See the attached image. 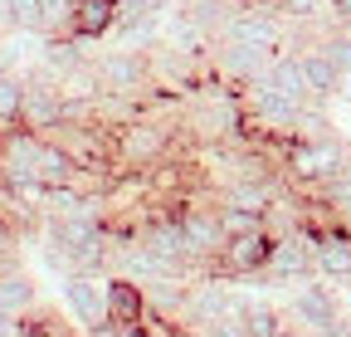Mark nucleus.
<instances>
[{
    "label": "nucleus",
    "mask_w": 351,
    "mask_h": 337,
    "mask_svg": "<svg viewBox=\"0 0 351 337\" xmlns=\"http://www.w3.org/2000/svg\"><path fill=\"white\" fill-rule=\"evenodd\" d=\"M283 313H288V323H293L298 332H317V337H327V332L337 327V318H341V303H337V293H332L327 283L307 279V283L293 288V299H288Z\"/></svg>",
    "instance_id": "nucleus-7"
},
{
    "label": "nucleus",
    "mask_w": 351,
    "mask_h": 337,
    "mask_svg": "<svg viewBox=\"0 0 351 337\" xmlns=\"http://www.w3.org/2000/svg\"><path fill=\"white\" fill-rule=\"evenodd\" d=\"M302 230H307V225H302ZM313 235H317V274L351 283V230H341V225L332 220V225H322V230H313Z\"/></svg>",
    "instance_id": "nucleus-11"
},
{
    "label": "nucleus",
    "mask_w": 351,
    "mask_h": 337,
    "mask_svg": "<svg viewBox=\"0 0 351 337\" xmlns=\"http://www.w3.org/2000/svg\"><path fill=\"white\" fill-rule=\"evenodd\" d=\"M117 337H147L142 327H117Z\"/></svg>",
    "instance_id": "nucleus-28"
},
{
    "label": "nucleus",
    "mask_w": 351,
    "mask_h": 337,
    "mask_svg": "<svg viewBox=\"0 0 351 337\" xmlns=\"http://www.w3.org/2000/svg\"><path fill=\"white\" fill-rule=\"evenodd\" d=\"M142 299H147V318H161V323H176L186 327V308H191V279H152L142 283Z\"/></svg>",
    "instance_id": "nucleus-10"
},
{
    "label": "nucleus",
    "mask_w": 351,
    "mask_h": 337,
    "mask_svg": "<svg viewBox=\"0 0 351 337\" xmlns=\"http://www.w3.org/2000/svg\"><path fill=\"white\" fill-rule=\"evenodd\" d=\"M313 45L327 54V64H332L341 78L351 73V34H346V30H327V34H317V39H313Z\"/></svg>",
    "instance_id": "nucleus-22"
},
{
    "label": "nucleus",
    "mask_w": 351,
    "mask_h": 337,
    "mask_svg": "<svg viewBox=\"0 0 351 337\" xmlns=\"http://www.w3.org/2000/svg\"><path fill=\"white\" fill-rule=\"evenodd\" d=\"M244 93V117H249V132H274V137H293V128H298V117L307 113L302 103H293V98H283L269 78H258V83H249V89H239Z\"/></svg>",
    "instance_id": "nucleus-2"
},
{
    "label": "nucleus",
    "mask_w": 351,
    "mask_h": 337,
    "mask_svg": "<svg viewBox=\"0 0 351 337\" xmlns=\"http://www.w3.org/2000/svg\"><path fill=\"white\" fill-rule=\"evenodd\" d=\"M34 181L49 191V186H83V172H78V161L54 142V137H44L39 147V161H34Z\"/></svg>",
    "instance_id": "nucleus-13"
},
{
    "label": "nucleus",
    "mask_w": 351,
    "mask_h": 337,
    "mask_svg": "<svg viewBox=\"0 0 351 337\" xmlns=\"http://www.w3.org/2000/svg\"><path fill=\"white\" fill-rule=\"evenodd\" d=\"M93 78H98V93H127V98H152L156 93V73H152L147 49L93 54Z\"/></svg>",
    "instance_id": "nucleus-1"
},
{
    "label": "nucleus",
    "mask_w": 351,
    "mask_h": 337,
    "mask_svg": "<svg viewBox=\"0 0 351 337\" xmlns=\"http://www.w3.org/2000/svg\"><path fill=\"white\" fill-rule=\"evenodd\" d=\"M219 39L249 45V49L269 54V59L293 54V49H288V20H283L278 10H258V5H239V10H234V20L225 25V34H219Z\"/></svg>",
    "instance_id": "nucleus-3"
},
{
    "label": "nucleus",
    "mask_w": 351,
    "mask_h": 337,
    "mask_svg": "<svg viewBox=\"0 0 351 337\" xmlns=\"http://www.w3.org/2000/svg\"><path fill=\"white\" fill-rule=\"evenodd\" d=\"M230 5H249V0H230Z\"/></svg>",
    "instance_id": "nucleus-30"
},
{
    "label": "nucleus",
    "mask_w": 351,
    "mask_h": 337,
    "mask_svg": "<svg viewBox=\"0 0 351 337\" xmlns=\"http://www.w3.org/2000/svg\"><path fill=\"white\" fill-rule=\"evenodd\" d=\"M64 117H69V93L59 83H49L44 73H29L25 78V98H20V128L44 137V132H54Z\"/></svg>",
    "instance_id": "nucleus-8"
},
{
    "label": "nucleus",
    "mask_w": 351,
    "mask_h": 337,
    "mask_svg": "<svg viewBox=\"0 0 351 337\" xmlns=\"http://www.w3.org/2000/svg\"><path fill=\"white\" fill-rule=\"evenodd\" d=\"M274 10L293 25H313L322 10H327V0H274Z\"/></svg>",
    "instance_id": "nucleus-23"
},
{
    "label": "nucleus",
    "mask_w": 351,
    "mask_h": 337,
    "mask_svg": "<svg viewBox=\"0 0 351 337\" xmlns=\"http://www.w3.org/2000/svg\"><path fill=\"white\" fill-rule=\"evenodd\" d=\"M293 54H298L302 78H307V89H313V98H317V103H327V98H337V93H341V73L327 64V54H322L317 45H302V49H293Z\"/></svg>",
    "instance_id": "nucleus-15"
},
{
    "label": "nucleus",
    "mask_w": 351,
    "mask_h": 337,
    "mask_svg": "<svg viewBox=\"0 0 351 337\" xmlns=\"http://www.w3.org/2000/svg\"><path fill=\"white\" fill-rule=\"evenodd\" d=\"M25 249V230L10 220V210H0V259H20Z\"/></svg>",
    "instance_id": "nucleus-25"
},
{
    "label": "nucleus",
    "mask_w": 351,
    "mask_h": 337,
    "mask_svg": "<svg viewBox=\"0 0 351 337\" xmlns=\"http://www.w3.org/2000/svg\"><path fill=\"white\" fill-rule=\"evenodd\" d=\"M0 308H5L10 318H25V313L39 308V288H34V279L25 269H10L5 279H0Z\"/></svg>",
    "instance_id": "nucleus-18"
},
{
    "label": "nucleus",
    "mask_w": 351,
    "mask_h": 337,
    "mask_svg": "<svg viewBox=\"0 0 351 337\" xmlns=\"http://www.w3.org/2000/svg\"><path fill=\"white\" fill-rule=\"evenodd\" d=\"M341 98H346V103H351V73H346V78H341Z\"/></svg>",
    "instance_id": "nucleus-29"
},
{
    "label": "nucleus",
    "mask_w": 351,
    "mask_h": 337,
    "mask_svg": "<svg viewBox=\"0 0 351 337\" xmlns=\"http://www.w3.org/2000/svg\"><path fill=\"white\" fill-rule=\"evenodd\" d=\"M269 249L274 240L263 230H249V235H230L219 259L210 264V279H225V283H244V279H263V264H269Z\"/></svg>",
    "instance_id": "nucleus-5"
},
{
    "label": "nucleus",
    "mask_w": 351,
    "mask_h": 337,
    "mask_svg": "<svg viewBox=\"0 0 351 337\" xmlns=\"http://www.w3.org/2000/svg\"><path fill=\"white\" fill-rule=\"evenodd\" d=\"M112 20H117V0H78L73 5V39L98 45V39L112 34Z\"/></svg>",
    "instance_id": "nucleus-14"
},
{
    "label": "nucleus",
    "mask_w": 351,
    "mask_h": 337,
    "mask_svg": "<svg viewBox=\"0 0 351 337\" xmlns=\"http://www.w3.org/2000/svg\"><path fill=\"white\" fill-rule=\"evenodd\" d=\"M234 10H239V5H230V0H181V15H186L200 34H210V39L225 34V25L234 20Z\"/></svg>",
    "instance_id": "nucleus-17"
},
{
    "label": "nucleus",
    "mask_w": 351,
    "mask_h": 337,
    "mask_svg": "<svg viewBox=\"0 0 351 337\" xmlns=\"http://www.w3.org/2000/svg\"><path fill=\"white\" fill-rule=\"evenodd\" d=\"M103 288H108V318L117 327H137L147 318V299H142V283H132L122 274H103Z\"/></svg>",
    "instance_id": "nucleus-12"
},
{
    "label": "nucleus",
    "mask_w": 351,
    "mask_h": 337,
    "mask_svg": "<svg viewBox=\"0 0 351 337\" xmlns=\"http://www.w3.org/2000/svg\"><path fill=\"white\" fill-rule=\"evenodd\" d=\"M147 5H152V10L161 15V10H171V5H176V0H147Z\"/></svg>",
    "instance_id": "nucleus-27"
},
{
    "label": "nucleus",
    "mask_w": 351,
    "mask_h": 337,
    "mask_svg": "<svg viewBox=\"0 0 351 337\" xmlns=\"http://www.w3.org/2000/svg\"><path fill=\"white\" fill-rule=\"evenodd\" d=\"M307 279H317V235L293 230L274 240L269 264H263V283H307Z\"/></svg>",
    "instance_id": "nucleus-4"
},
{
    "label": "nucleus",
    "mask_w": 351,
    "mask_h": 337,
    "mask_svg": "<svg viewBox=\"0 0 351 337\" xmlns=\"http://www.w3.org/2000/svg\"><path fill=\"white\" fill-rule=\"evenodd\" d=\"M327 15H332V30L351 34V0H327Z\"/></svg>",
    "instance_id": "nucleus-26"
},
{
    "label": "nucleus",
    "mask_w": 351,
    "mask_h": 337,
    "mask_svg": "<svg viewBox=\"0 0 351 337\" xmlns=\"http://www.w3.org/2000/svg\"><path fill=\"white\" fill-rule=\"evenodd\" d=\"M73 5L78 0H39V34L44 39H69L73 34Z\"/></svg>",
    "instance_id": "nucleus-20"
},
{
    "label": "nucleus",
    "mask_w": 351,
    "mask_h": 337,
    "mask_svg": "<svg viewBox=\"0 0 351 337\" xmlns=\"http://www.w3.org/2000/svg\"><path fill=\"white\" fill-rule=\"evenodd\" d=\"M263 78H269L283 98H293V103H302V108H313V103H317V98H313V89H307V78H302L298 54H278V59L269 64V73H263Z\"/></svg>",
    "instance_id": "nucleus-16"
},
{
    "label": "nucleus",
    "mask_w": 351,
    "mask_h": 337,
    "mask_svg": "<svg viewBox=\"0 0 351 337\" xmlns=\"http://www.w3.org/2000/svg\"><path fill=\"white\" fill-rule=\"evenodd\" d=\"M64 308L78 327V337L108 327V288H103V274H64Z\"/></svg>",
    "instance_id": "nucleus-6"
},
{
    "label": "nucleus",
    "mask_w": 351,
    "mask_h": 337,
    "mask_svg": "<svg viewBox=\"0 0 351 337\" xmlns=\"http://www.w3.org/2000/svg\"><path fill=\"white\" fill-rule=\"evenodd\" d=\"M5 15H10V30L39 34V0H5Z\"/></svg>",
    "instance_id": "nucleus-24"
},
{
    "label": "nucleus",
    "mask_w": 351,
    "mask_h": 337,
    "mask_svg": "<svg viewBox=\"0 0 351 337\" xmlns=\"http://www.w3.org/2000/svg\"><path fill=\"white\" fill-rule=\"evenodd\" d=\"M20 98H25V78L15 69H0V132L20 128Z\"/></svg>",
    "instance_id": "nucleus-21"
},
{
    "label": "nucleus",
    "mask_w": 351,
    "mask_h": 337,
    "mask_svg": "<svg viewBox=\"0 0 351 337\" xmlns=\"http://www.w3.org/2000/svg\"><path fill=\"white\" fill-rule=\"evenodd\" d=\"M244 332L249 337H298V327L288 323V313L274 308V303H249L244 308Z\"/></svg>",
    "instance_id": "nucleus-19"
},
{
    "label": "nucleus",
    "mask_w": 351,
    "mask_h": 337,
    "mask_svg": "<svg viewBox=\"0 0 351 337\" xmlns=\"http://www.w3.org/2000/svg\"><path fill=\"white\" fill-rule=\"evenodd\" d=\"M269 54H258L249 45H234V39H215L210 45V73L219 83H230V89H249V83H258L263 73H269Z\"/></svg>",
    "instance_id": "nucleus-9"
}]
</instances>
